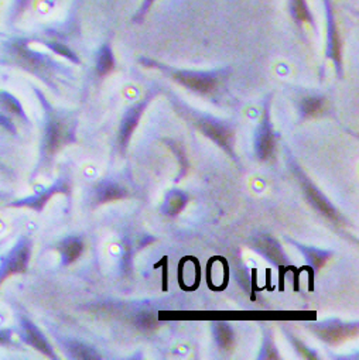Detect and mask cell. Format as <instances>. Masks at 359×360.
Here are the masks:
<instances>
[{
    "label": "cell",
    "mask_w": 359,
    "mask_h": 360,
    "mask_svg": "<svg viewBox=\"0 0 359 360\" xmlns=\"http://www.w3.org/2000/svg\"><path fill=\"white\" fill-rule=\"evenodd\" d=\"M29 39H12L4 46L2 63L11 67H19L23 71L32 72L39 78H47V58L29 47Z\"/></svg>",
    "instance_id": "cell-1"
},
{
    "label": "cell",
    "mask_w": 359,
    "mask_h": 360,
    "mask_svg": "<svg viewBox=\"0 0 359 360\" xmlns=\"http://www.w3.org/2000/svg\"><path fill=\"white\" fill-rule=\"evenodd\" d=\"M33 243L30 238L20 236L18 242L0 257V285L16 274H25L29 269Z\"/></svg>",
    "instance_id": "cell-2"
},
{
    "label": "cell",
    "mask_w": 359,
    "mask_h": 360,
    "mask_svg": "<svg viewBox=\"0 0 359 360\" xmlns=\"http://www.w3.org/2000/svg\"><path fill=\"white\" fill-rule=\"evenodd\" d=\"M19 322H20V338L25 343H27L29 346H32L33 349H36L37 352L43 353L50 359L57 357L53 346L50 345L44 333L39 329V326L30 318L20 316Z\"/></svg>",
    "instance_id": "cell-3"
},
{
    "label": "cell",
    "mask_w": 359,
    "mask_h": 360,
    "mask_svg": "<svg viewBox=\"0 0 359 360\" xmlns=\"http://www.w3.org/2000/svg\"><path fill=\"white\" fill-rule=\"evenodd\" d=\"M172 78L199 94H210L215 89L218 79L213 74L191 72V71H174Z\"/></svg>",
    "instance_id": "cell-4"
},
{
    "label": "cell",
    "mask_w": 359,
    "mask_h": 360,
    "mask_svg": "<svg viewBox=\"0 0 359 360\" xmlns=\"http://www.w3.org/2000/svg\"><path fill=\"white\" fill-rule=\"evenodd\" d=\"M65 140H67V130L64 123L58 117L50 116V119L47 120L44 141H43L44 154L53 155L60 150V147L65 143Z\"/></svg>",
    "instance_id": "cell-5"
},
{
    "label": "cell",
    "mask_w": 359,
    "mask_h": 360,
    "mask_svg": "<svg viewBox=\"0 0 359 360\" xmlns=\"http://www.w3.org/2000/svg\"><path fill=\"white\" fill-rule=\"evenodd\" d=\"M65 191V187L63 183H57L56 186L42 191V193H37L34 195H30V197H25V198H20V200H15V201H9L5 207L8 208H30V210H34L37 212L43 211V208L46 207V204L49 202V200L57 194V193H63Z\"/></svg>",
    "instance_id": "cell-6"
},
{
    "label": "cell",
    "mask_w": 359,
    "mask_h": 360,
    "mask_svg": "<svg viewBox=\"0 0 359 360\" xmlns=\"http://www.w3.org/2000/svg\"><path fill=\"white\" fill-rule=\"evenodd\" d=\"M324 5L327 9V27H328V56L334 60L336 68H341L342 54H341V36L336 26L335 15L332 11L331 0H324Z\"/></svg>",
    "instance_id": "cell-7"
},
{
    "label": "cell",
    "mask_w": 359,
    "mask_h": 360,
    "mask_svg": "<svg viewBox=\"0 0 359 360\" xmlns=\"http://www.w3.org/2000/svg\"><path fill=\"white\" fill-rule=\"evenodd\" d=\"M200 127L208 137H211L214 141H217L221 147H224L225 150H231V147H232V133H231L229 129H227V127H224L218 123L210 122V120L201 122Z\"/></svg>",
    "instance_id": "cell-8"
},
{
    "label": "cell",
    "mask_w": 359,
    "mask_h": 360,
    "mask_svg": "<svg viewBox=\"0 0 359 360\" xmlns=\"http://www.w3.org/2000/svg\"><path fill=\"white\" fill-rule=\"evenodd\" d=\"M0 108L4 109L5 113L15 116L23 122H27V115L19 98H16L11 91L0 89Z\"/></svg>",
    "instance_id": "cell-9"
},
{
    "label": "cell",
    "mask_w": 359,
    "mask_h": 360,
    "mask_svg": "<svg viewBox=\"0 0 359 360\" xmlns=\"http://www.w3.org/2000/svg\"><path fill=\"white\" fill-rule=\"evenodd\" d=\"M144 106H146V102H141L140 105H137L132 110H129V113L126 115V117L122 123V127H120V143H122V146H125L127 143L130 134L133 133L134 127L137 126Z\"/></svg>",
    "instance_id": "cell-10"
},
{
    "label": "cell",
    "mask_w": 359,
    "mask_h": 360,
    "mask_svg": "<svg viewBox=\"0 0 359 360\" xmlns=\"http://www.w3.org/2000/svg\"><path fill=\"white\" fill-rule=\"evenodd\" d=\"M303 186H304L306 194H307L308 200L313 202V205H314L318 211H321L325 217H328V218H331V219H335V218H336V214H335V210L331 207V204H329L310 183L304 181Z\"/></svg>",
    "instance_id": "cell-11"
},
{
    "label": "cell",
    "mask_w": 359,
    "mask_h": 360,
    "mask_svg": "<svg viewBox=\"0 0 359 360\" xmlns=\"http://www.w3.org/2000/svg\"><path fill=\"white\" fill-rule=\"evenodd\" d=\"M275 150V137L269 126H263L256 140V151L260 160H267Z\"/></svg>",
    "instance_id": "cell-12"
},
{
    "label": "cell",
    "mask_w": 359,
    "mask_h": 360,
    "mask_svg": "<svg viewBox=\"0 0 359 360\" xmlns=\"http://www.w3.org/2000/svg\"><path fill=\"white\" fill-rule=\"evenodd\" d=\"M82 249H84V245L81 240H78L77 238H68L65 240H63L60 245H58V250L61 253V257H63V262L65 264H71L74 263L82 253Z\"/></svg>",
    "instance_id": "cell-13"
},
{
    "label": "cell",
    "mask_w": 359,
    "mask_h": 360,
    "mask_svg": "<svg viewBox=\"0 0 359 360\" xmlns=\"http://www.w3.org/2000/svg\"><path fill=\"white\" fill-rule=\"evenodd\" d=\"M290 12L298 23L314 26L313 13L307 5V0H290Z\"/></svg>",
    "instance_id": "cell-14"
},
{
    "label": "cell",
    "mask_w": 359,
    "mask_h": 360,
    "mask_svg": "<svg viewBox=\"0 0 359 360\" xmlns=\"http://www.w3.org/2000/svg\"><path fill=\"white\" fill-rule=\"evenodd\" d=\"M356 332V329H352V326H344V325H331L325 329L320 330V335L327 342H339L349 336H352Z\"/></svg>",
    "instance_id": "cell-15"
},
{
    "label": "cell",
    "mask_w": 359,
    "mask_h": 360,
    "mask_svg": "<svg viewBox=\"0 0 359 360\" xmlns=\"http://www.w3.org/2000/svg\"><path fill=\"white\" fill-rule=\"evenodd\" d=\"M115 67V57L112 49L109 46H103L98 54L96 60V71L101 77L109 74Z\"/></svg>",
    "instance_id": "cell-16"
},
{
    "label": "cell",
    "mask_w": 359,
    "mask_h": 360,
    "mask_svg": "<svg viewBox=\"0 0 359 360\" xmlns=\"http://www.w3.org/2000/svg\"><path fill=\"white\" fill-rule=\"evenodd\" d=\"M68 350L73 357L75 359H82V360H92V359H99V356L95 353L94 349L88 347L84 343L80 342H70L68 343Z\"/></svg>",
    "instance_id": "cell-17"
},
{
    "label": "cell",
    "mask_w": 359,
    "mask_h": 360,
    "mask_svg": "<svg viewBox=\"0 0 359 360\" xmlns=\"http://www.w3.org/2000/svg\"><path fill=\"white\" fill-rule=\"evenodd\" d=\"M125 195H126L125 191L119 186L106 184V186H102L101 190L98 191V201L99 202H109V201L123 198Z\"/></svg>",
    "instance_id": "cell-18"
},
{
    "label": "cell",
    "mask_w": 359,
    "mask_h": 360,
    "mask_svg": "<svg viewBox=\"0 0 359 360\" xmlns=\"http://www.w3.org/2000/svg\"><path fill=\"white\" fill-rule=\"evenodd\" d=\"M187 198L182 193H172L167 201L165 211L168 215H177L180 211H182L186 207Z\"/></svg>",
    "instance_id": "cell-19"
},
{
    "label": "cell",
    "mask_w": 359,
    "mask_h": 360,
    "mask_svg": "<svg viewBox=\"0 0 359 360\" xmlns=\"http://www.w3.org/2000/svg\"><path fill=\"white\" fill-rule=\"evenodd\" d=\"M322 99L321 98H317V96H310V98H306L303 102H301V110L306 116H315L321 112L322 109Z\"/></svg>",
    "instance_id": "cell-20"
},
{
    "label": "cell",
    "mask_w": 359,
    "mask_h": 360,
    "mask_svg": "<svg viewBox=\"0 0 359 360\" xmlns=\"http://www.w3.org/2000/svg\"><path fill=\"white\" fill-rule=\"evenodd\" d=\"M217 339L222 349H231V346L234 343V335H232L231 328L225 323H220L217 326Z\"/></svg>",
    "instance_id": "cell-21"
},
{
    "label": "cell",
    "mask_w": 359,
    "mask_h": 360,
    "mask_svg": "<svg viewBox=\"0 0 359 360\" xmlns=\"http://www.w3.org/2000/svg\"><path fill=\"white\" fill-rule=\"evenodd\" d=\"M260 249H262V252H263L269 259L275 260L276 263H282V262H283V253H282L280 248H279L275 242H272V240H263V242L260 243Z\"/></svg>",
    "instance_id": "cell-22"
},
{
    "label": "cell",
    "mask_w": 359,
    "mask_h": 360,
    "mask_svg": "<svg viewBox=\"0 0 359 360\" xmlns=\"http://www.w3.org/2000/svg\"><path fill=\"white\" fill-rule=\"evenodd\" d=\"M47 47L50 49V50H53L54 53H57L58 56H61V57H64V58H68V60H71V61H74V63H78V60H77V56L70 50V47H67V46H64V44H61V43H47Z\"/></svg>",
    "instance_id": "cell-23"
},
{
    "label": "cell",
    "mask_w": 359,
    "mask_h": 360,
    "mask_svg": "<svg viewBox=\"0 0 359 360\" xmlns=\"http://www.w3.org/2000/svg\"><path fill=\"white\" fill-rule=\"evenodd\" d=\"M0 127L6 130L8 133L13 134V136L18 134V127H16L12 116L8 115V113H0Z\"/></svg>",
    "instance_id": "cell-24"
},
{
    "label": "cell",
    "mask_w": 359,
    "mask_h": 360,
    "mask_svg": "<svg viewBox=\"0 0 359 360\" xmlns=\"http://www.w3.org/2000/svg\"><path fill=\"white\" fill-rule=\"evenodd\" d=\"M0 346L13 347V329L12 328H0Z\"/></svg>",
    "instance_id": "cell-25"
},
{
    "label": "cell",
    "mask_w": 359,
    "mask_h": 360,
    "mask_svg": "<svg viewBox=\"0 0 359 360\" xmlns=\"http://www.w3.org/2000/svg\"><path fill=\"white\" fill-rule=\"evenodd\" d=\"M154 2H156V0H143L141 8L139 9L136 16L133 18V22H141L144 19V16L149 13V11L151 9V6L154 5Z\"/></svg>",
    "instance_id": "cell-26"
},
{
    "label": "cell",
    "mask_w": 359,
    "mask_h": 360,
    "mask_svg": "<svg viewBox=\"0 0 359 360\" xmlns=\"http://www.w3.org/2000/svg\"><path fill=\"white\" fill-rule=\"evenodd\" d=\"M137 321L139 326L143 329H151L156 326V318L151 314H141Z\"/></svg>",
    "instance_id": "cell-27"
},
{
    "label": "cell",
    "mask_w": 359,
    "mask_h": 360,
    "mask_svg": "<svg viewBox=\"0 0 359 360\" xmlns=\"http://www.w3.org/2000/svg\"><path fill=\"white\" fill-rule=\"evenodd\" d=\"M308 257H310L311 263H313L315 267L322 266V263H324L325 259H327V256L322 255V253H320V252H308Z\"/></svg>",
    "instance_id": "cell-28"
},
{
    "label": "cell",
    "mask_w": 359,
    "mask_h": 360,
    "mask_svg": "<svg viewBox=\"0 0 359 360\" xmlns=\"http://www.w3.org/2000/svg\"><path fill=\"white\" fill-rule=\"evenodd\" d=\"M8 198H9V194H8V193L0 191V201H5V200H8Z\"/></svg>",
    "instance_id": "cell-29"
},
{
    "label": "cell",
    "mask_w": 359,
    "mask_h": 360,
    "mask_svg": "<svg viewBox=\"0 0 359 360\" xmlns=\"http://www.w3.org/2000/svg\"><path fill=\"white\" fill-rule=\"evenodd\" d=\"M0 169H4V171H6L8 169V167L4 164V162H0Z\"/></svg>",
    "instance_id": "cell-30"
},
{
    "label": "cell",
    "mask_w": 359,
    "mask_h": 360,
    "mask_svg": "<svg viewBox=\"0 0 359 360\" xmlns=\"http://www.w3.org/2000/svg\"><path fill=\"white\" fill-rule=\"evenodd\" d=\"M5 242H6V238H4V239H0V246H2V245H4Z\"/></svg>",
    "instance_id": "cell-31"
}]
</instances>
